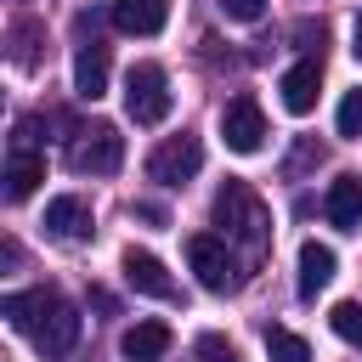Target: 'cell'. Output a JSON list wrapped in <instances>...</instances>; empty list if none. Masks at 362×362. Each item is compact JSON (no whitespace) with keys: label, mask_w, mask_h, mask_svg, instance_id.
<instances>
[{"label":"cell","mask_w":362,"mask_h":362,"mask_svg":"<svg viewBox=\"0 0 362 362\" xmlns=\"http://www.w3.org/2000/svg\"><path fill=\"white\" fill-rule=\"evenodd\" d=\"M136 215H141V221H153V226H164V209H158V204H136Z\"/></svg>","instance_id":"cb8c5ba5"},{"label":"cell","mask_w":362,"mask_h":362,"mask_svg":"<svg viewBox=\"0 0 362 362\" xmlns=\"http://www.w3.org/2000/svg\"><path fill=\"white\" fill-rule=\"evenodd\" d=\"M119 351H124L130 362H158V356L170 351V328H164V322H136V328H124Z\"/></svg>","instance_id":"e0dca14e"},{"label":"cell","mask_w":362,"mask_h":362,"mask_svg":"<svg viewBox=\"0 0 362 362\" xmlns=\"http://www.w3.org/2000/svg\"><path fill=\"white\" fill-rule=\"evenodd\" d=\"M221 141L232 153H260L266 147V113H260L255 96H232L221 107Z\"/></svg>","instance_id":"8992f818"},{"label":"cell","mask_w":362,"mask_h":362,"mask_svg":"<svg viewBox=\"0 0 362 362\" xmlns=\"http://www.w3.org/2000/svg\"><path fill=\"white\" fill-rule=\"evenodd\" d=\"M221 11H226L232 23H260V17H266V0H221Z\"/></svg>","instance_id":"7402d4cb"},{"label":"cell","mask_w":362,"mask_h":362,"mask_svg":"<svg viewBox=\"0 0 362 362\" xmlns=\"http://www.w3.org/2000/svg\"><path fill=\"white\" fill-rule=\"evenodd\" d=\"M198 170H204V141L198 136H170V141H158L147 153V175L158 187H187Z\"/></svg>","instance_id":"5b68a950"},{"label":"cell","mask_w":362,"mask_h":362,"mask_svg":"<svg viewBox=\"0 0 362 362\" xmlns=\"http://www.w3.org/2000/svg\"><path fill=\"white\" fill-rule=\"evenodd\" d=\"M266 356L272 362H311V345L288 328H266Z\"/></svg>","instance_id":"ac0fdd59"},{"label":"cell","mask_w":362,"mask_h":362,"mask_svg":"<svg viewBox=\"0 0 362 362\" xmlns=\"http://www.w3.org/2000/svg\"><path fill=\"white\" fill-rule=\"evenodd\" d=\"M215 226H221L243 255H266V243H272V209H266V198H260L249 181H238V175H226V187L215 192Z\"/></svg>","instance_id":"6da1fadb"},{"label":"cell","mask_w":362,"mask_h":362,"mask_svg":"<svg viewBox=\"0 0 362 362\" xmlns=\"http://www.w3.org/2000/svg\"><path fill=\"white\" fill-rule=\"evenodd\" d=\"M68 164H74L79 175H119V164H124V136H119V124H90V130H79V141L68 147Z\"/></svg>","instance_id":"3957f363"},{"label":"cell","mask_w":362,"mask_h":362,"mask_svg":"<svg viewBox=\"0 0 362 362\" xmlns=\"http://www.w3.org/2000/svg\"><path fill=\"white\" fill-rule=\"evenodd\" d=\"M107 17H113L119 34H141L147 40V34H158L170 23V0H113Z\"/></svg>","instance_id":"7c38bea8"},{"label":"cell","mask_w":362,"mask_h":362,"mask_svg":"<svg viewBox=\"0 0 362 362\" xmlns=\"http://www.w3.org/2000/svg\"><path fill=\"white\" fill-rule=\"evenodd\" d=\"M11 266H23V249L11 238H0V272H11Z\"/></svg>","instance_id":"603a6c76"},{"label":"cell","mask_w":362,"mask_h":362,"mask_svg":"<svg viewBox=\"0 0 362 362\" xmlns=\"http://www.w3.org/2000/svg\"><path fill=\"white\" fill-rule=\"evenodd\" d=\"M74 90L85 96V102H96L102 90H107V45H79L74 51Z\"/></svg>","instance_id":"2e32d148"},{"label":"cell","mask_w":362,"mask_h":362,"mask_svg":"<svg viewBox=\"0 0 362 362\" xmlns=\"http://www.w3.org/2000/svg\"><path fill=\"white\" fill-rule=\"evenodd\" d=\"M351 40H356V45H351V51H356V57H362V17H356V34H351Z\"/></svg>","instance_id":"d4e9b609"},{"label":"cell","mask_w":362,"mask_h":362,"mask_svg":"<svg viewBox=\"0 0 362 362\" xmlns=\"http://www.w3.org/2000/svg\"><path fill=\"white\" fill-rule=\"evenodd\" d=\"M322 209H328V221H334L339 232H356V226H362V175H339V181L328 187Z\"/></svg>","instance_id":"9a60e30c"},{"label":"cell","mask_w":362,"mask_h":362,"mask_svg":"<svg viewBox=\"0 0 362 362\" xmlns=\"http://www.w3.org/2000/svg\"><path fill=\"white\" fill-rule=\"evenodd\" d=\"M45 181V158L34 153V147H17L6 164H0V198H11V204H23V198H34V187Z\"/></svg>","instance_id":"9c48e42d"},{"label":"cell","mask_w":362,"mask_h":362,"mask_svg":"<svg viewBox=\"0 0 362 362\" xmlns=\"http://www.w3.org/2000/svg\"><path fill=\"white\" fill-rule=\"evenodd\" d=\"M334 130H339V136H362V85L345 90V102H339V113H334Z\"/></svg>","instance_id":"ffe728a7"},{"label":"cell","mask_w":362,"mask_h":362,"mask_svg":"<svg viewBox=\"0 0 362 362\" xmlns=\"http://www.w3.org/2000/svg\"><path fill=\"white\" fill-rule=\"evenodd\" d=\"M124 277H130V288H136V294H153V300H181V288H175L170 266H164L153 249H124Z\"/></svg>","instance_id":"52a82bcc"},{"label":"cell","mask_w":362,"mask_h":362,"mask_svg":"<svg viewBox=\"0 0 362 362\" xmlns=\"http://www.w3.org/2000/svg\"><path fill=\"white\" fill-rule=\"evenodd\" d=\"M124 113L136 124H164L170 119V74L158 62H136L124 74Z\"/></svg>","instance_id":"7a4b0ae2"},{"label":"cell","mask_w":362,"mask_h":362,"mask_svg":"<svg viewBox=\"0 0 362 362\" xmlns=\"http://www.w3.org/2000/svg\"><path fill=\"white\" fill-rule=\"evenodd\" d=\"M90 204L85 198H74V192H62V198H51L45 204V232L57 238V243H79V238H90Z\"/></svg>","instance_id":"30bf717a"},{"label":"cell","mask_w":362,"mask_h":362,"mask_svg":"<svg viewBox=\"0 0 362 362\" xmlns=\"http://www.w3.org/2000/svg\"><path fill=\"white\" fill-rule=\"evenodd\" d=\"M187 266L198 272V283H204L209 294H232V288H238V260H232L226 238L192 232V238H187Z\"/></svg>","instance_id":"277c9868"},{"label":"cell","mask_w":362,"mask_h":362,"mask_svg":"<svg viewBox=\"0 0 362 362\" xmlns=\"http://www.w3.org/2000/svg\"><path fill=\"white\" fill-rule=\"evenodd\" d=\"M334 266H339V260H334V249H328V243H317V238H305V243H300V294H305V300H317V294L334 283Z\"/></svg>","instance_id":"5bb4252c"},{"label":"cell","mask_w":362,"mask_h":362,"mask_svg":"<svg viewBox=\"0 0 362 362\" xmlns=\"http://www.w3.org/2000/svg\"><path fill=\"white\" fill-rule=\"evenodd\" d=\"M62 294L57 288H23V294H0V317L17 328V334H28L34 339V328L51 317V305H57Z\"/></svg>","instance_id":"ba28073f"},{"label":"cell","mask_w":362,"mask_h":362,"mask_svg":"<svg viewBox=\"0 0 362 362\" xmlns=\"http://www.w3.org/2000/svg\"><path fill=\"white\" fill-rule=\"evenodd\" d=\"M192 356H198V362H238V351H232V339H226V334H198Z\"/></svg>","instance_id":"44dd1931"},{"label":"cell","mask_w":362,"mask_h":362,"mask_svg":"<svg viewBox=\"0 0 362 362\" xmlns=\"http://www.w3.org/2000/svg\"><path fill=\"white\" fill-rule=\"evenodd\" d=\"M74 345H79V311H74L68 300H57L51 317L34 328V351H40V356H68Z\"/></svg>","instance_id":"8fae6325"},{"label":"cell","mask_w":362,"mask_h":362,"mask_svg":"<svg viewBox=\"0 0 362 362\" xmlns=\"http://www.w3.org/2000/svg\"><path fill=\"white\" fill-rule=\"evenodd\" d=\"M277 90H283V107H288V113H311V107H317V90H322V62H317V57L294 62Z\"/></svg>","instance_id":"4fadbf2b"},{"label":"cell","mask_w":362,"mask_h":362,"mask_svg":"<svg viewBox=\"0 0 362 362\" xmlns=\"http://www.w3.org/2000/svg\"><path fill=\"white\" fill-rule=\"evenodd\" d=\"M328 328H334L345 345H362V305H356V300H339V305L328 311Z\"/></svg>","instance_id":"d6986e66"}]
</instances>
